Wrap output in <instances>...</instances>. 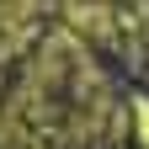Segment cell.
Segmentation results:
<instances>
[{
  "instance_id": "1",
  "label": "cell",
  "mask_w": 149,
  "mask_h": 149,
  "mask_svg": "<svg viewBox=\"0 0 149 149\" xmlns=\"http://www.w3.org/2000/svg\"><path fill=\"white\" fill-rule=\"evenodd\" d=\"M133 133H139V144L149 149V101H139V107H133Z\"/></svg>"
}]
</instances>
